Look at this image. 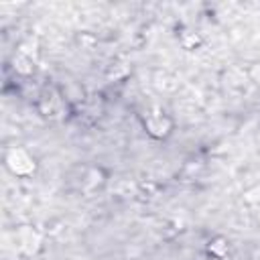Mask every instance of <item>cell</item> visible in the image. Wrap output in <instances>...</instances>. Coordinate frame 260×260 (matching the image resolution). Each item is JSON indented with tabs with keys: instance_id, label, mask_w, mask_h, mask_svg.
<instances>
[{
	"instance_id": "obj_3",
	"label": "cell",
	"mask_w": 260,
	"mask_h": 260,
	"mask_svg": "<svg viewBox=\"0 0 260 260\" xmlns=\"http://www.w3.org/2000/svg\"><path fill=\"white\" fill-rule=\"evenodd\" d=\"M18 242H20V248L26 252V254H32L39 244H41V236L32 230V228H20L18 232Z\"/></svg>"
},
{
	"instance_id": "obj_4",
	"label": "cell",
	"mask_w": 260,
	"mask_h": 260,
	"mask_svg": "<svg viewBox=\"0 0 260 260\" xmlns=\"http://www.w3.org/2000/svg\"><path fill=\"white\" fill-rule=\"evenodd\" d=\"M209 252H213V256H223L225 252H228V244L223 242V240H217V242H213L211 246H209Z\"/></svg>"
},
{
	"instance_id": "obj_1",
	"label": "cell",
	"mask_w": 260,
	"mask_h": 260,
	"mask_svg": "<svg viewBox=\"0 0 260 260\" xmlns=\"http://www.w3.org/2000/svg\"><path fill=\"white\" fill-rule=\"evenodd\" d=\"M6 167L18 177H26V175H30L35 171L37 162H35V158H32V154L28 150H24L20 146H14V148H10L6 152Z\"/></svg>"
},
{
	"instance_id": "obj_5",
	"label": "cell",
	"mask_w": 260,
	"mask_h": 260,
	"mask_svg": "<svg viewBox=\"0 0 260 260\" xmlns=\"http://www.w3.org/2000/svg\"><path fill=\"white\" fill-rule=\"evenodd\" d=\"M250 75H252V79H254L256 83H260V65H254L252 71H250Z\"/></svg>"
},
{
	"instance_id": "obj_2",
	"label": "cell",
	"mask_w": 260,
	"mask_h": 260,
	"mask_svg": "<svg viewBox=\"0 0 260 260\" xmlns=\"http://www.w3.org/2000/svg\"><path fill=\"white\" fill-rule=\"evenodd\" d=\"M144 126L148 130V134H152L154 138H165L169 132H171V120L162 114H148V118L144 120Z\"/></svg>"
}]
</instances>
